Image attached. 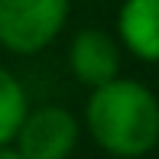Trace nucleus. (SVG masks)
Returning <instances> with one entry per match:
<instances>
[{"instance_id": "nucleus-1", "label": "nucleus", "mask_w": 159, "mask_h": 159, "mask_svg": "<svg viewBox=\"0 0 159 159\" xmlns=\"http://www.w3.org/2000/svg\"><path fill=\"white\" fill-rule=\"evenodd\" d=\"M91 140L117 159H140L159 146V98L133 78H111L91 88L84 104Z\"/></svg>"}, {"instance_id": "nucleus-2", "label": "nucleus", "mask_w": 159, "mask_h": 159, "mask_svg": "<svg viewBox=\"0 0 159 159\" xmlns=\"http://www.w3.org/2000/svg\"><path fill=\"white\" fill-rule=\"evenodd\" d=\"M71 0H0V46L13 55H36L52 46L68 20Z\"/></svg>"}, {"instance_id": "nucleus-3", "label": "nucleus", "mask_w": 159, "mask_h": 159, "mask_svg": "<svg viewBox=\"0 0 159 159\" xmlns=\"http://www.w3.org/2000/svg\"><path fill=\"white\" fill-rule=\"evenodd\" d=\"M78 133L81 127L71 117V111L59 104L30 107L13 136V149L23 159H68L78 146Z\"/></svg>"}, {"instance_id": "nucleus-4", "label": "nucleus", "mask_w": 159, "mask_h": 159, "mask_svg": "<svg viewBox=\"0 0 159 159\" xmlns=\"http://www.w3.org/2000/svg\"><path fill=\"white\" fill-rule=\"evenodd\" d=\"M68 65H71V75L81 84L98 88V84L120 75V46L104 30H81L71 39Z\"/></svg>"}, {"instance_id": "nucleus-5", "label": "nucleus", "mask_w": 159, "mask_h": 159, "mask_svg": "<svg viewBox=\"0 0 159 159\" xmlns=\"http://www.w3.org/2000/svg\"><path fill=\"white\" fill-rule=\"evenodd\" d=\"M117 36L140 62H159V0H124Z\"/></svg>"}, {"instance_id": "nucleus-6", "label": "nucleus", "mask_w": 159, "mask_h": 159, "mask_svg": "<svg viewBox=\"0 0 159 159\" xmlns=\"http://www.w3.org/2000/svg\"><path fill=\"white\" fill-rule=\"evenodd\" d=\"M26 111H30V101H26V91L20 84V78L10 68L0 65V146L13 143Z\"/></svg>"}, {"instance_id": "nucleus-7", "label": "nucleus", "mask_w": 159, "mask_h": 159, "mask_svg": "<svg viewBox=\"0 0 159 159\" xmlns=\"http://www.w3.org/2000/svg\"><path fill=\"white\" fill-rule=\"evenodd\" d=\"M0 159H23V156H20L16 149H13L10 143H7V146H0Z\"/></svg>"}]
</instances>
